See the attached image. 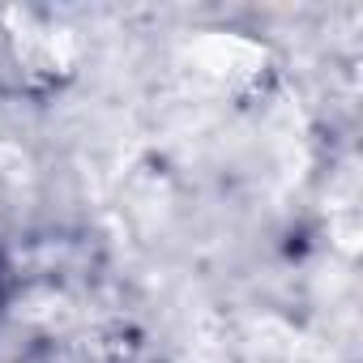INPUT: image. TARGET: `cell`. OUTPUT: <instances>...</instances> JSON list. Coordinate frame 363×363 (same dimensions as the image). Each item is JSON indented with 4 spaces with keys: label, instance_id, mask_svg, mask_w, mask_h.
I'll use <instances>...</instances> for the list:
<instances>
[{
    "label": "cell",
    "instance_id": "6da1fadb",
    "mask_svg": "<svg viewBox=\"0 0 363 363\" xmlns=\"http://www.w3.org/2000/svg\"><path fill=\"white\" fill-rule=\"evenodd\" d=\"M0 56L13 69L18 86L52 94L77 77L82 39L48 9H0Z\"/></svg>",
    "mask_w": 363,
    "mask_h": 363
},
{
    "label": "cell",
    "instance_id": "7a4b0ae2",
    "mask_svg": "<svg viewBox=\"0 0 363 363\" xmlns=\"http://www.w3.org/2000/svg\"><path fill=\"white\" fill-rule=\"evenodd\" d=\"M193 65L201 77H210L227 99L252 103L274 82V56L265 43L235 35V30H210L193 43Z\"/></svg>",
    "mask_w": 363,
    "mask_h": 363
}]
</instances>
